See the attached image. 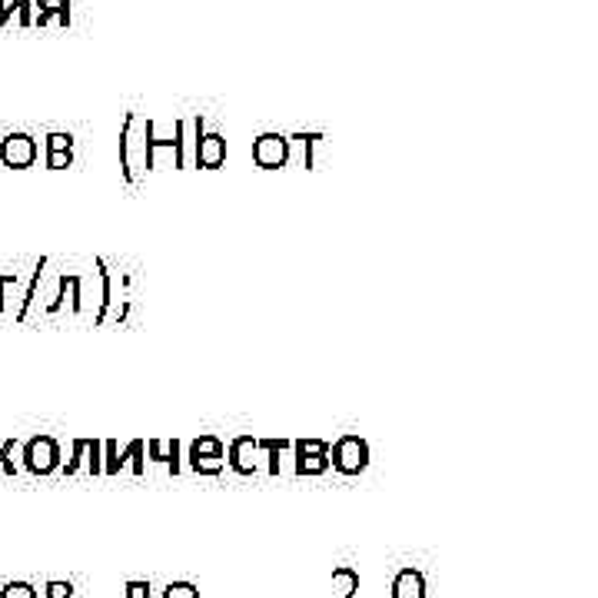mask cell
<instances>
[{
    "label": "cell",
    "instance_id": "obj_20",
    "mask_svg": "<svg viewBox=\"0 0 598 598\" xmlns=\"http://www.w3.org/2000/svg\"><path fill=\"white\" fill-rule=\"evenodd\" d=\"M17 20L20 27H34V0H7V24Z\"/></svg>",
    "mask_w": 598,
    "mask_h": 598
},
{
    "label": "cell",
    "instance_id": "obj_7",
    "mask_svg": "<svg viewBox=\"0 0 598 598\" xmlns=\"http://www.w3.org/2000/svg\"><path fill=\"white\" fill-rule=\"evenodd\" d=\"M293 160V143L283 133H260L253 140V163L260 170H283Z\"/></svg>",
    "mask_w": 598,
    "mask_h": 598
},
{
    "label": "cell",
    "instance_id": "obj_18",
    "mask_svg": "<svg viewBox=\"0 0 598 598\" xmlns=\"http://www.w3.org/2000/svg\"><path fill=\"white\" fill-rule=\"evenodd\" d=\"M17 286H20V273H4V276H0V316H10V313H14V303H17V309H20ZM14 316H17V313H14Z\"/></svg>",
    "mask_w": 598,
    "mask_h": 598
},
{
    "label": "cell",
    "instance_id": "obj_26",
    "mask_svg": "<svg viewBox=\"0 0 598 598\" xmlns=\"http://www.w3.org/2000/svg\"><path fill=\"white\" fill-rule=\"evenodd\" d=\"M57 150H74V137L64 130H54L47 137V153H57Z\"/></svg>",
    "mask_w": 598,
    "mask_h": 598
},
{
    "label": "cell",
    "instance_id": "obj_3",
    "mask_svg": "<svg viewBox=\"0 0 598 598\" xmlns=\"http://www.w3.org/2000/svg\"><path fill=\"white\" fill-rule=\"evenodd\" d=\"M147 452H143V439H133L120 449L117 439H103V476H120L123 469H130L133 476L147 472Z\"/></svg>",
    "mask_w": 598,
    "mask_h": 598
},
{
    "label": "cell",
    "instance_id": "obj_24",
    "mask_svg": "<svg viewBox=\"0 0 598 598\" xmlns=\"http://www.w3.org/2000/svg\"><path fill=\"white\" fill-rule=\"evenodd\" d=\"M0 598H37V589L30 582H7L0 585Z\"/></svg>",
    "mask_w": 598,
    "mask_h": 598
},
{
    "label": "cell",
    "instance_id": "obj_13",
    "mask_svg": "<svg viewBox=\"0 0 598 598\" xmlns=\"http://www.w3.org/2000/svg\"><path fill=\"white\" fill-rule=\"evenodd\" d=\"M50 20L70 27V0H34V27H47Z\"/></svg>",
    "mask_w": 598,
    "mask_h": 598
},
{
    "label": "cell",
    "instance_id": "obj_25",
    "mask_svg": "<svg viewBox=\"0 0 598 598\" xmlns=\"http://www.w3.org/2000/svg\"><path fill=\"white\" fill-rule=\"evenodd\" d=\"M163 598H200V589L193 582H170L163 589Z\"/></svg>",
    "mask_w": 598,
    "mask_h": 598
},
{
    "label": "cell",
    "instance_id": "obj_28",
    "mask_svg": "<svg viewBox=\"0 0 598 598\" xmlns=\"http://www.w3.org/2000/svg\"><path fill=\"white\" fill-rule=\"evenodd\" d=\"M47 598H74V585L70 582H47Z\"/></svg>",
    "mask_w": 598,
    "mask_h": 598
},
{
    "label": "cell",
    "instance_id": "obj_6",
    "mask_svg": "<svg viewBox=\"0 0 598 598\" xmlns=\"http://www.w3.org/2000/svg\"><path fill=\"white\" fill-rule=\"evenodd\" d=\"M24 459V469L34 472V476H54V472L64 466V456H60V442L54 436H34L20 452Z\"/></svg>",
    "mask_w": 598,
    "mask_h": 598
},
{
    "label": "cell",
    "instance_id": "obj_23",
    "mask_svg": "<svg viewBox=\"0 0 598 598\" xmlns=\"http://www.w3.org/2000/svg\"><path fill=\"white\" fill-rule=\"evenodd\" d=\"M84 456H87V439H74V452H70V462L64 466V476H77L84 469Z\"/></svg>",
    "mask_w": 598,
    "mask_h": 598
},
{
    "label": "cell",
    "instance_id": "obj_16",
    "mask_svg": "<svg viewBox=\"0 0 598 598\" xmlns=\"http://www.w3.org/2000/svg\"><path fill=\"white\" fill-rule=\"evenodd\" d=\"M256 446H260V452H266V472L270 476H280V462H283V452H290L293 449V439H260L256 436Z\"/></svg>",
    "mask_w": 598,
    "mask_h": 598
},
{
    "label": "cell",
    "instance_id": "obj_10",
    "mask_svg": "<svg viewBox=\"0 0 598 598\" xmlns=\"http://www.w3.org/2000/svg\"><path fill=\"white\" fill-rule=\"evenodd\" d=\"M226 466H230L236 476H256L260 469V446H256V436H236L226 449Z\"/></svg>",
    "mask_w": 598,
    "mask_h": 598
},
{
    "label": "cell",
    "instance_id": "obj_4",
    "mask_svg": "<svg viewBox=\"0 0 598 598\" xmlns=\"http://www.w3.org/2000/svg\"><path fill=\"white\" fill-rule=\"evenodd\" d=\"M329 466H333L339 476H359V472L369 469V442L359 436H339L333 446H329Z\"/></svg>",
    "mask_w": 598,
    "mask_h": 598
},
{
    "label": "cell",
    "instance_id": "obj_21",
    "mask_svg": "<svg viewBox=\"0 0 598 598\" xmlns=\"http://www.w3.org/2000/svg\"><path fill=\"white\" fill-rule=\"evenodd\" d=\"M84 469L90 472V476H103V442L100 439H87Z\"/></svg>",
    "mask_w": 598,
    "mask_h": 598
},
{
    "label": "cell",
    "instance_id": "obj_27",
    "mask_svg": "<svg viewBox=\"0 0 598 598\" xmlns=\"http://www.w3.org/2000/svg\"><path fill=\"white\" fill-rule=\"evenodd\" d=\"M67 167H74V150L47 153V170H67Z\"/></svg>",
    "mask_w": 598,
    "mask_h": 598
},
{
    "label": "cell",
    "instance_id": "obj_12",
    "mask_svg": "<svg viewBox=\"0 0 598 598\" xmlns=\"http://www.w3.org/2000/svg\"><path fill=\"white\" fill-rule=\"evenodd\" d=\"M143 452H147L153 462L167 466L170 476H180L183 459H180V442L177 439H150V442H143Z\"/></svg>",
    "mask_w": 598,
    "mask_h": 598
},
{
    "label": "cell",
    "instance_id": "obj_2",
    "mask_svg": "<svg viewBox=\"0 0 598 598\" xmlns=\"http://www.w3.org/2000/svg\"><path fill=\"white\" fill-rule=\"evenodd\" d=\"M187 120L173 123V137H157V123H147V173L173 167L183 170L187 167Z\"/></svg>",
    "mask_w": 598,
    "mask_h": 598
},
{
    "label": "cell",
    "instance_id": "obj_17",
    "mask_svg": "<svg viewBox=\"0 0 598 598\" xmlns=\"http://www.w3.org/2000/svg\"><path fill=\"white\" fill-rule=\"evenodd\" d=\"M333 592H336V598H356L359 572L353 565H339V569H333Z\"/></svg>",
    "mask_w": 598,
    "mask_h": 598
},
{
    "label": "cell",
    "instance_id": "obj_14",
    "mask_svg": "<svg viewBox=\"0 0 598 598\" xmlns=\"http://www.w3.org/2000/svg\"><path fill=\"white\" fill-rule=\"evenodd\" d=\"M94 266H97V276H100V309L94 316V326H103L110 316V309H113V273H110V266L103 256H97Z\"/></svg>",
    "mask_w": 598,
    "mask_h": 598
},
{
    "label": "cell",
    "instance_id": "obj_29",
    "mask_svg": "<svg viewBox=\"0 0 598 598\" xmlns=\"http://www.w3.org/2000/svg\"><path fill=\"white\" fill-rule=\"evenodd\" d=\"M127 598H150V582H127Z\"/></svg>",
    "mask_w": 598,
    "mask_h": 598
},
{
    "label": "cell",
    "instance_id": "obj_9",
    "mask_svg": "<svg viewBox=\"0 0 598 598\" xmlns=\"http://www.w3.org/2000/svg\"><path fill=\"white\" fill-rule=\"evenodd\" d=\"M0 160L10 170H27L37 163V140L30 133H7L0 140Z\"/></svg>",
    "mask_w": 598,
    "mask_h": 598
},
{
    "label": "cell",
    "instance_id": "obj_11",
    "mask_svg": "<svg viewBox=\"0 0 598 598\" xmlns=\"http://www.w3.org/2000/svg\"><path fill=\"white\" fill-rule=\"evenodd\" d=\"M193 163H197L200 170H220L226 163V137L223 133L203 130V137L197 140V147H193Z\"/></svg>",
    "mask_w": 598,
    "mask_h": 598
},
{
    "label": "cell",
    "instance_id": "obj_15",
    "mask_svg": "<svg viewBox=\"0 0 598 598\" xmlns=\"http://www.w3.org/2000/svg\"><path fill=\"white\" fill-rule=\"evenodd\" d=\"M393 598H426V579L419 569H402L393 579Z\"/></svg>",
    "mask_w": 598,
    "mask_h": 598
},
{
    "label": "cell",
    "instance_id": "obj_30",
    "mask_svg": "<svg viewBox=\"0 0 598 598\" xmlns=\"http://www.w3.org/2000/svg\"><path fill=\"white\" fill-rule=\"evenodd\" d=\"M0 27H7V0H0Z\"/></svg>",
    "mask_w": 598,
    "mask_h": 598
},
{
    "label": "cell",
    "instance_id": "obj_8",
    "mask_svg": "<svg viewBox=\"0 0 598 598\" xmlns=\"http://www.w3.org/2000/svg\"><path fill=\"white\" fill-rule=\"evenodd\" d=\"M329 469V442L326 439H296L293 442V472L303 476H323Z\"/></svg>",
    "mask_w": 598,
    "mask_h": 598
},
{
    "label": "cell",
    "instance_id": "obj_1",
    "mask_svg": "<svg viewBox=\"0 0 598 598\" xmlns=\"http://www.w3.org/2000/svg\"><path fill=\"white\" fill-rule=\"evenodd\" d=\"M147 123L150 117H140L137 110H130L120 127V173L130 187H137L143 173H147Z\"/></svg>",
    "mask_w": 598,
    "mask_h": 598
},
{
    "label": "cell",
    "instance_id": "obj_5",
    "mask_svg": "<svg viewBox=\"0 0 598 598\" xmlns=\"http://www.w3.org/2000/svg\"><path fill=\"white\" fill-rule=\"evenodd\" d=\"M190 469L197 472V476H206V479H216L223 476L226 469V449H223V439L213 436V432H206V436L193 439L190 442Z\"/></svg>",
    "mask_w": 598,
    "mask_h": 598
},
{
    "label": "cell",
    "instance_id": "obj_22",
    "mask_svg": "<svg viewBox=\"0 0 598 598\" xmlns=\"http://www.w3.org/2000/svg\"><path fill=\"white\" fill-rule=\"evenodd\" d=\"M14 456H17V442L14 439H7V442H0V469L7 472V476H17V462H14Z\"/></svg>",
    "mask_w": 598,
    "mask_h": 598
},
{
    "label": "cell",
    "instance_id": "obj_19",
    "mask_svg": "<svg viewBox=\"0 0 598 598\" xmlns=\"http://www.w3.org/2000/svg\"><path fill=\"white\" fill-rule=\"evenodd\" d=\"M290 143L303 147V167L316 170V147L323 143V133H296V137H290Z\"/></svg>",
    "mask_w": 598,
    "mask_h": 598
}]
</instances>
